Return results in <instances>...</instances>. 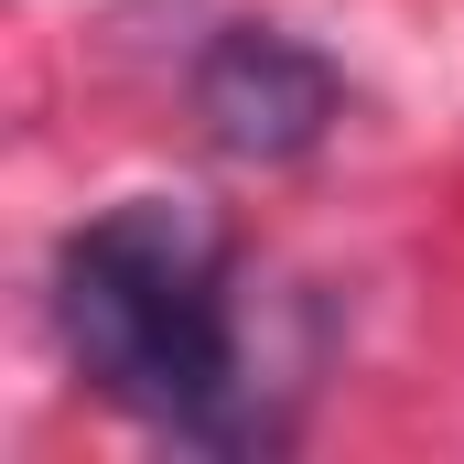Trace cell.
Returning a JSON list of instances; mask_svg holds the SVG:
<instances>
[{"mask_svg": "<svg viewBox=\"0 0 464 464\" xmlns=\"http://www.w3.org/2000/svg\"><path fill=\"white\" fill-rule=\"evenodd\" d=\"M195 119L217 130V151H237V162H303V151L335 140L346 76L303 33H281V22H227L195 54Z\"/></svg>", "mask_w": 464, "mask_h": 464, "instance_id": "2", "label": "cell"}, {"mask_svg": "<svg viewBox=\"0 0 464 464\" xmlns=\"http://www.w3.org/2000/svg\"><path fill=\"white\" fill-rule=\"evenodd\" d=\"M54 335L76 378L206 454H270L281 411L248 378L237 324V237L195 195H119L54 248Z\"/></svg>", "mask_w": 464, "mask_h": 464, "instance_id": "1", "label": "cell"}]
</instances>
